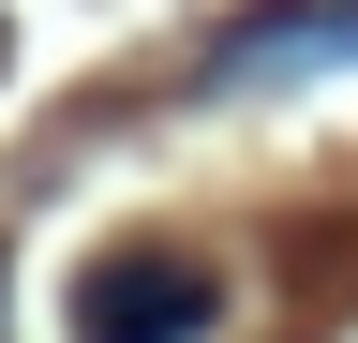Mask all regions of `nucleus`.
I'll return each mask as SVG.
<instances>
[{
	"instance_id": "2",
	"label": "nucleus",
	"mask_w": 358,
	"mask_h": 343,
	"mask_svg": "<svg viewBox=\"0 0 358 343\" xmlns=\"http://www.w3.org/2000/svg\"><path fill=\"white\" fill-rule=\"evenodd\" d=\"M343 60H358V0H268V15H239L194 60V90L209 105H254V90H284V75H343Z\"/></svg>"
},
{
	"instance_id": "1",
	"label": "nucleus",
	"mask_w": 358,
	"mask_h": 343,
	"mask_svg": "<svg viewBox=\"0 0 358 343\" xmlns=\"http://www.w3.org/2000/svg\"><path fill=\"white\" fill-rule=\"evenodd\" d=\"M209 314H224V284L179 239H120L75 269V343H209Z\"/></svg>"
}]
</instances>
